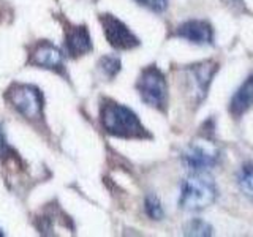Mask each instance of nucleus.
I'll return each instance as SVG.
<instances>
[{"label": "nucleus", "mask_w": 253, "mask_h": 237, "mask_svg": "<svg viewBox=\"0 0 253 237\" xmlns=\"http://www.w3.org/2000/svg\"><path fill=\"white\" fill-rule=\"evenodd\" d=\"M101 123L109 134L126 139L150 138L139 117L130 108L109 101L101 108Z\"/></svg>", "instance_id": "1"}, {"label": "nucleus", "mask_w": 253, "mask_h": 237, "mask_svg": "<svg viewBox=\"0 0 253 237\" xmlns=\"http://www.w3.org/2000/svg\"><path fill=\"white\" fill-rule=\"evenodd\" d=\"M218 198V188L206 172H192L180 185L179 205L184 210L196 212L209 207Z\"/></svg>", "instance_id": "2"}, {"label": "nucleus", "mask_w": 253, "mask_h": 237, "mask_svg": "<svg viewBox=\"0 0 253 237\" xmlns=\"http://www.w3.org/2000/svg\"><path fill=\"white\" fill-rule=\"evenodd\" d=\"M136 89L146 105L165 111L168 105V82L166 78L155 65H150L141 71Z\"/></svg>", "instance_id": "3"}, {"label": "nucleus", "mask_w": 253, "mask_h": 237, "mask_svg": "<svg viewBox=\"0 0 253 237\" xmlns=\"http://www.w3.org/2000/svg\"><path fill=\"white\" fill-rule=\"evenodd\" d=\"M220 158L218 146L208 138L192 141L182 152V163L192 172H206L215 168Z\"/></svg>", "instance_id": "4"}, {"label": "nucleus", "mask_w": 253, "mask_h": 237, "mask_svg": "<svg viewBox=\"0 0 253 237\" xmlns=\"http://www.w3.org/2000/svg\"><path fill=\"white\" fill-rule=\"evenodd\" d=\"M11 106L29 120L40 118L43 116V93L35 85L30 84H14L6 93Z\"/></svg>", "instance_id": "5"}, {"label": "nucleus", "mask_w": 253, "mask_h": 237, "mask_svg": "<svg viewBox=\"0 0 253 237\" xmlns=\"http://www.w3.org/2000/svg\"><path fill=\"white\" fill-rule=\"evenodd\" d=\"M100 22L108 43L113 47H116V49L126 51L139 46L138 37L121 19H117L114 14H101Z\"/></svg>", "instance_id": "6"}, {"label": "nucleus", "mask_w": 253, "mask_h": 237, "mask_svg": "<svg viewBox=\"0 0 253 237\" xmlns=\"http://www.w3.org/2000/svg\"><path fill=\"white\" fill-rule=\"evenodd\" d=\"M217 70H218V63L215 60H204L200 63H195V65H192L187 70L190 85H192V92L195 95L196 103H201L208 97L209 87L212 84V79L215 76Z\"/></svg>", "instance_id": "7"}, {"label": "nucleus", "mask_w": 253, "mask_h": 237, "mask_svg": "<svg viewBox=\"0 0 253 237\" xmlns=\"http://www.w3.org/2000/svg\"><path fill=\"white\" fill-rule=\"evenodd\" d=\"M30 63L40 68L52 70L55 73H62L63 67H65V59L57 46L49 41H40L32 51Z\"/></svg>", "instance_id": "8"}, {"label": "nucleus", "mask_w": 253, "mask_h": 237, "mask_svg": "<svg viewBox=\"0 0 253 237\" xmlns=\"http://www.w3.org/2000/svg\"><path fill=\"white\" fill-rule=\"evenodd\" d=\"M176 35L193 44L213 43V29L208 21L203 19H190L182 22L176 30Z\"/></svg>", "instance_id": "9"}, {"label": "nucleus", "mask_w": 253, "mask_h": 237, "mask_svg": "<svg viewBox=\"0 0 253 237\" xmlns=\"http://www.w3.org/2000/svg\"><path fill=\"white\" fill-rule=\"evenodd\" d=\"M65 46L71 57H81V55L92 51L90 35L84 26H71L65 32Z\"/></svg>", "instance_id": "10"}, {"label": "nucleus", "mask_w": 253, "mask_h": 237, "mask_svg": "<svg viewBox=\"0 0 253 237\" xmlns=\"http://www.w3.org/2000/svg\"><path fill=\"white\" fill-rule=\"evenodd\" d=\"M253 108V73L241 84V87L234 92L229 101V113L233 117L239 118Z\"/></svg>", "instance_id": "11"}, {"label": "nucleus", "mask_w": 253, "mask_h": 237, "mask_svg": "<svg viewBox=\"0 0 253 237\" xmlns=\"http://www.w3.org/2000/svg\"><path fill=\"white\" fill-rule=\"evenodd\" d=\"M236 184L241 192L253 201V161L244 164L236 176Z\"/></svg>", "instance_id": "12"}, {"label": "nucleus", "mask_w": 253, "mask_h": 237, "mask_svg": "<svg viewBox=\"0 0 253 237\" xmlns=\"http://www.w3.org/2000/svg\"><path fill=\"white\" fill-rule=\"evenodd\" d=\"M100 70L105 73L108 78H114L119 75V71L122 68V62L116 55H105V57L100 59Z\"/></svg>", "instance_id": "13"}, {"label": "nucleus", "mask_w": 253, "mask_h": 237, "mask_svg": "<svg viewBox=\"0 0 253 237\" xmlns=\"http://www.w3.org/2000/svg\"><path fill=\"white\" fill-rule=\"evenodd\" d=\"M185 236H212V226L201 218H193L185 226Z\"/></svg>", "instance_id": "14"}, {"label": "nucleus", "mask_w": 253, "mask_h": 237, "mask_svg": "<svg viewBox=\"0 0 253 237\" xmlns=\"http://www.w3.org/2000/svg\"><path fill=\"white\" fill-rule=\"evenodd\" d=\"M144 209H146V213L152 220H162L163 215H165L163 207H162V202H160V199H158L155 195H149L146 198Z\"/></svg>", "instance_id": "15"}, {"label": "nucleus", "mask_w": 253, "mask_h": 237, "mask_svg": "<svg viewBox=\"0 0 253 237\" xmlns=\"http://www.w3.org/2000/svg\"><path fill=\"white\" fill-rule=\"evenodd\" d=\"M136 2L155 13H163L168 8V0H136Z\"/></svg>", "instance_id": "16"}, {"label": "nucleus", "mask_w": 253, "mask_h": 237, "mask_svg": "<svg viewBox=\"0 0 253 237\" xmlns=\"http://www.w3.org/2000/svg\"><path fill=\"white\" fill-rule=\"evenodd\" d=\"M225 5H229V6H233V8H242L244 5V0H221Z\"/></svg>", "instance_id": "17"}]
</instances>
